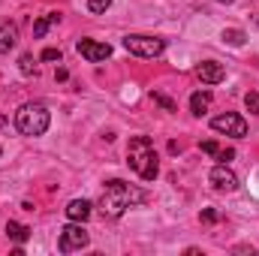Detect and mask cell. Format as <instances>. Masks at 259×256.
Masks as SVG:
<instances>
[{"instance_id": "obj_1", "label": "cell", "mask_w": 259, "mask_h": 256, "mask_svg": "<svg viewBox=\"0 0 259 256\" xmlns=\"http://www.w3.org/2000/svg\"><path fill=\"white\" fill-rule=\"evenodd\" d=\"M136 202H145V193L136 190V187H130L127 181H121V178H115V181H109L106 190H103L100 211H103L106 217H121L130 205H136Z\"/></svg>"}, {"instance_id": "obj_13", "label": "cell", "mask_w": 259, "mask_h": 256, "mask_svg": "<svg viewBox=\"0 0 259 256\" xmlns=\"http://www.w3.org/2000/svg\"><path fill=\"white\" fill-rule=\"evenodd\" d=\"M6 235H9L15 244H24V241L30 238V229H27L24 223H15V220H9V223H6Z\"/></svg>"}, {"instance_id": "obj_5", "label": "cell", "mask_w": 259, "mask_h": 256, "mask_svg": "<svg viewBox=\"0 0 259 256\" xmlns=\"http://www.w3.org/2000/svg\"><path fill=\"white\" fill-rule=\"evenodd\" d=\"M88 241H91L88 229H84L78 220H72L69 226H64V229H61L58 250H61V253H72V250H81V247H88Z\"/></svg>"}, {"instance_id": "obj_15", "label": "cell", "mask_w": 259, "mask_h": 256, "mask_svg": "<svg viewBox=\"0 0 259 256\" xmlns=\"http://www.w3.org/2000/svg\"><path fill=\"white\" fill-rule=\"evenodd\" d=\"M223 42H229V46H244V30H223Z\"/></svg>"}, {"instance_id": "obj_4", "label": "cell", "mask_w": 259, "mask_h": 256, "mask_svg": "<svg viewBox=\"0 0 259 256\" xmlns=\"http://www.w3.org/2000/svg\"><path fill=\"white\" fill-rule=\"evenodd\" d=\"M124 49H127L130 55H139V58H160L166 52V42L157 39V36L130 33V36H124Z\"/></svg>"}, {"instance_id": "obj_3", "label": "cell", "mask_w": 259, "mask_h": 256, "mask_svg": "<svg viewBox=\"0 0 259 256\" xmlns=\"http://www.w3.org/2000/svg\"><path fill=\"white\" fill-rule=\"evenodd\" d=\"M49 121H52V115L42 103H24L15 112V127L21 136H42L49 130Z\"/></svg>"}, {"instance_id": "obj_21", "label": "cell", "mask_w": 259, "mask_h": 256, "mask_svg": "<svg viewBox=\"0 0 259 256\" xmlns=\"http://www.w3.org/2000/svg\"><path fill=\"white\" fill-rule=\"evenodd\" d=\"M202 220H205V223H217V220H220V214H217L214 208H205V211H202Z\"/></svg>"}, {"instance_id": "obj_23", "label": "cell", "mask_w": 259, "mask_h": 256, "mask_svg": "<svg viewBox=\"0 0 259 256\" xmlns=\"http://www.w3.org/2000/svg\"><path fill=\"white\" fill-rule=\"evenodd\" d=\"M232 157H235V151H232V148H229V151H220V154H217V160H220V163H229Z\"/></svg>"}, {"instance_id": "obj_14", "label": "cell", "mask_w": 259, "mask_h": 256, "mask_svg": "<svg viewBox=\"0 0 259 256\" xmlns=\"http://www.w3.org/2000/svg\"><path fill=\"white\" fill-rule=\"evenodd\" d=\"M58 21H61V15H58V12H49V15H42V18L33 24V36H36V39H39V36H46V30H49L52 24H58Z\"/></svg>"}, {"instance_id": "obj_6", "label": "cell", "mask_w": 259, "mask_h": 256, "mask_svg": "<svg viewBox=\"0 0 259 256\" xmlns=\"http://www.w3.org/2000/svg\"><path fill=\"white\" fill-rule=\"evenodd\" d=\"M211 130H217V133H226V136H232V139H244V136H247V121H244L241 115H232V112H226V115H217V118H211Z\"/></svg>"}, {"instance_id": "obj_17", "label": "cell", "mask_w": 259, "mask_h": 256, "mask_svg": "<svg viewBox=\"0 0 259 256\" xmlns=\"http://www.w3.org/2000/svg\"><path fill=\"white\" fill-rule=\"evenodd\" d=\"M151 100H154V103H160V106H163L166 112H175V109H178V106H175V103H172L169 97H163V94H151Z\"/></svg>"}, {"instance_id": "obj_7", "label": "cell", "mask_w": 259, "mask_h": 256, "mask_svg": "<svg viewBox=\"0 0 259 256\" xmlns=\"http://www.w3.org/2000/svg\"><path fill=\"white\" fill-rule=\"evenodd\" d=\"M75 49H78V55H81L84 61H91V64H103V61H109V58H112V46H109V42L78 39V42H75Z\"/></svg>"}, {"instance_id": "obj_8", "label": "cell", "mask_w": 259, "mask_h": 256, "mask_svg": "<svg viewBox=\"0 0 259 256\" xmlns=\"http://www.w3.org/2000/svg\"><path fill=\"white\" fill-rule=\"evenodd\" d=\"M211 184L217 187V190H226V193H232V190H238V175L226 166V163H220V166H214L211 169Z\"/></svg>"}, {"instance_id": "obj_20", "label": "cell", "mask_w": 259, "mask_h": 256, "mask_svg": "<svg viewBox=\"0 0 259 256\" xmlns=\"http://www.w3.org/2000/svg\"><path fill=\"white\" fill-rule=\"evenodd\" d=\"M202 151H205V154H211V157H217V154H220L217 142H211V139H208V142H202Z\"/></svg>"}, {"instance_id": "obj_22", "label": "cell", "mask_w": 259, "mask_h": 256, "mask_svg": "<svg viewBox=\"0 0 259 256\" xmlns=\"http://www.w3.org/2000/svg\"><path fill=\"white\" fill-rule=\"evenodd\" d=\"M244 103H247V106H250V109L259 115V97H256V91H250V94L244 97Z\"/></svg>"}, {"instance_id": "obj_12", "label": "cell", "mask_w": 259, "mask_h": 256, "mask_svg": "<svg viewBox=\"0 0 259 256\" xmlns=\"http://www.w3.org/2000/svg\"><path fill=\"white\" fill-rule=\"evenodd\" d=\"M211 91H196L193 97H190V112L193 115H205L208 109H211Z\"/></svg>"}, {"instance_id": "obj_9", "label": "cell", "mask_w": 259, "mask_h": 256, "mask_svg": "<svg viewBox=\"0 0 259 256\" xmlns=\"http://www.w3.org/2000/svg\"><path fill=\"white\" fill-rule=\"evenodd\" d=\"M196 75H199L205 84H220V81L226 78V69H223V64H217V61H205V64H199Z\"/></svg>"}, {"instance_id": "obj_2", "label": "cell", "mask_w": 259, "mask_h": 256, "mask_svg": "<svg viewBox=\"0 0 259 256\" xmlns=\"http://www.w3.org/2000/svg\"><path fill=\"white\" fill-rule=\"evenodd\" d=\"M127 160H130V169H133L142 181H154L157 172H160V166H157V151H154V145H151L148 136L130 139Z\"/></svg>"}, {"instance_id": "obj_19", "label": "cell", "mask_w": 259, "mask_h": 256, "mask_svg": "<svg viewBox=\"0 0 259 256\" xmlns=\"http://www.w3.org/2000/svg\"><path fill=\"white\" fill-rule=\"evenodd\" d=\"M42 61H49V64L58 61V64H61V49H46V52H42Z\"/></svg>"}, {"instance_id": "obj_11", "label": "cell", "mask_w": 259, "mask_h": 256, "mask_svg": "<svg viewBox=\"0 0 259 256\" xmlns=\"http://www.w3.org/2000/svg\"><path fill=\"white\" fill-rule=\"evenodd\" d=\"M18 42V27L15 21H0V55H6Z\"/></svg>"}, {"instance_id": "obj_16", "label": "cell", "mask_w": 259, "mask_h": 256, "mask_svg": "<svg viewBox=\"0 0 259 256\" xmlns=\"http://www.w3.org/2000/svg\"><path fill=\"white\" fill-rule=\"evenodd\" d=\"M18 66H21V72H24V75H36V64H33V58H30V55H21Z\"/></svg>"}, {"instance_id": "obj_18", "label": "cell", "mask_w": 259, "mask_h": 256, "mask_svg": "<svg viewBox=\"0 0 259 256\" xmlns=\"http://www.w3.org/2000/svg\"><path fill=\"white\" fill-rule=\"evenodd\" d=\"M112 6V0H88V9L91 12H106Z\"/></svg>"}, {"instance_id": "obj_10", "label": "cell", "mask_w": 259, "mask_h": 256, "mask_svg": "<svg viewBox=\"0 0 259 256\" xmlns=\"http://www.w3.org/2000/svg\"><path fill=\"white\" fill-rule=\"evenodd\" d=\"M91 211H94V205H91L88 199H72V202L66 205V217H69V220H78V223H84V220L91 217Z\"/></svg>"}, {"instance_id": "obj_24", "label": "cell", "mask_w": 259, "mask_h": 256, "mask_svg": "<svg viewBox=\"0 0 259 256\" xmlns=\"http://www.w3.org/2000/svg\"><path fill=\"white\" fill-rule=\"evenodd\" d=\"M256 21H259V18H256Z\"/></svg>"}]
</instances>
